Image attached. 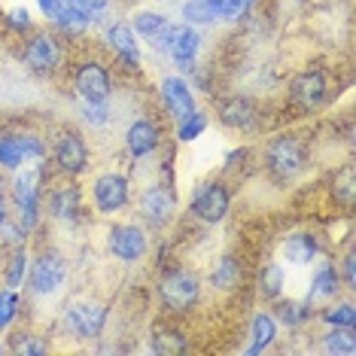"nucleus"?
<instances>
[{
    "instance_id": "a878e982",
    "label": "nucleus",
    "mask_w": 356,
    "mask_h": 356,
    "mask_svg": "<svg viewBox=\"0 0 356 356\" xmlns=\"http://www.w3.org/2000/svg\"><path fill=\"white\" fill-rule=\"evenodd\" d=\"M22 161H25V156H22L15 137H0V165L3 168H19Z\"/></svg>"
},
{
    "instance_id": "c9c22d12",
    "label": "nucleus",
    "mask_w": 356,
    "mask_h": 356,
    "mask_svg": "<svg viewBox=\"0 0 356 356\" xmlns=\"http://www.w3.org/2000/svg\"><path fill=\"white\" fill-rule=\"evenodd\" d=\"M305 317H307V307H305V305H286V307H283V320H286L289 326L302 323Z\"/></svg>"
},
{
    "instance_id": "473e14b6",
    "label": "nucleus",
    "mask_w": 356,
    "mask_h": 356,
    "mask_svg": "<svg viewBox=\"0 0 356 356\" xmlns=\"http://www.w3.org/2000/svg\"><path fill=\"white\" fill-rule=\"evenodd\" d=\"M15 143H19L25 159H43V143H40L37 137H15Z\"/></svg>"
},
{
    "instance_id": "4be33fe9",
    "label": "nucleus",
    "mask_w": 356,
    "mask_h": 356,
    "mask_svg": "<svg viewBox=\"0 0 356 356\" xmlns=\"http://www.w3.org/2000/svg\"><path fill=\"white\" fill-rule=\"evenodd\" d=\"M271 341H274V320L268 317V314H259V317L253 320V347H250V353L265 350Z\"/></svg>"
},
{
    "instance_id": "393cba45",
    "label": "nucleus",
    "mask_w": 356,
    "mask_h": 356,
    "mask_svg": "<svg viewBox=\"0 0 356 356\" xmlns=\"http://www.w3.org/2000/svg\"><path fill=\"white\" fill-rule=\"evenodd\" d=\"M183 15H186L189 22H201V25H204V22L220 19V15H216V10L207 3V0H189V3L183 6Z\"/></svg>"
},
{
    "instance_id": "7c9ffc66",
    "label": "nucleus",
    "mask_w": 356,
    "mask_h": 356,
    "mask_svg": "<svg viewBox=\"0 0 356 356\" xmlns=\"http://www.w3.org/2000/svg\"><path fill=\"white\" fill-rule=\"evenodd\" d=\"M326 350L329 353H347V356H350L356 350L353 335H329L326 338Z\"/></svg>"
},
{
    "instance_id": "f8f14e48",
    "label": "nucleus",
    "mask_w": 356,
    "mask_h": 356,
    "mask_svg": "<svg viewBox=\"0 0 356 356\" xmlns=\"http://www.w3.org/2000/svg\"><path fill=\"white\" fill-rule=\"evenodd\" d=\"M55 156H58V165L64 171H83L86 161H88V149L83 143V137L79 134H64L58 140V149H55Z\"/></svg>"
},
{
    "instance_id": "dca6fc26",
    "label": "nucleus",
    "mask_w": 356,
    "mask_h": 356,
    "mask_svg": "<svg viewBox=\"0 0 356 356\" xmlns=\"http://www.w3.org/2000/svg\"><path fill=\"white\" fill-rule=\"evenodd\" d=\"M323 92H326V83H323V76H320V74H302V76H298L296 83H293L296 101L307 104V107L320 104V101H323Z\"/></svg>"
},
{
    "instance_id": "9d476101",
    "label": "nucleus",
    "mask_w": 356,
    "mask_h": 356,
    "mask_svg": "<svg viewBox=\"0 0 356 356\" xmlns=\"http://www.w3.org/2000/svg\"><path fill=\"white\" fill-rule=\"evenodd\" d=\"M165 49L171 52V58L183 67H189L192 58L198 52V34L192 31L189 25H177V28H168L165 34Z\"/></svg>"
},
{
    "instance_id": "39448f33",
    "label": "nucleus",
    "mask_w": 356,
    "mask_h": 356,
    "mask_svg": "<svg viewBox=\"0 0 356 356\" xmlns=\"http://www.w3.org/2000/svg\"><path fill=\"white\" fill-rule=\"evenodd\" d=\"M195 213L201 216L204 222H220L229 210V192L222 189L220 183H210V186H201L195 192V201H192Z\"/></svg>"
},
{
    "instance_id": "37998d69",
    "label": "nucleus",
    "mask_w": 356,
    "mask_h": 356,
    "mask_svg": "<svg viewBox=\"0 0 356 356\" xmlns=\"http://www.w3.org/2000/svg\"><path fill=\"white\" fill-rule=\"evenodd\" d=\"M347 283H353V256H347Z\"/></svg>"
},
{
    "instance_id": "bb28decb",
    "label": "nucleus",
    "mask_w": 356,
    "mask_h": 356,
    "mask_svg": "<svg viewBox=\"0 0 356 356\" xmlns=\"http://www.w3.org/2000/svg\"><path fill=\"white\" fill-rule=\"evenodd\" d=\"M152 350L156 353H183L186 341H183V335H177V332H159Z\"/></svg>"
},
{
    "instance_id": "9b49d317",
    "label": "nucleus",
    "mask_w": 356,
    "mask_h": 356,
    "mask_svg": "<svg viewBox=\"0 0 356 356\" xmlns=\"http://www.w3.org/2000/svg\"><path fill=\"white\" fill-rule=\"evenodd\" d=\"M140 207H143V213H147V220L152 225H165L168 220H171V213H174V198L168 195L161 186H152V189L143 192Z\"/></svg>"
},
{
    "instance_id": "7ed1b4c3",
    "label": "nucleus",
    "mask_w": 356,
    "mask_h": 356,
    "mask_svg": "<svg viewBox=\"0 0 356 356\" xmlns=\"http://www.w3.org/2000/svg\"><path fill=\"white\" fill-rule=\"evenodd\" d=\"M161 298H165V305H171L174 311H186V307L198 298V280L183 271L168 274V277L161 280Z\"/></svg>"
},
{
    "instance_id": "5701e85b",
    "label": "nucleus",
    "mask_w": 356,
    "mask_h": 356,
    "mask_svg": "<svg viewBox=\"0 0 356 356\" xmlns=\"http://www.w3.org/2000/svg\"><path fill=\"white\" fill-rule=\"evenodd\" d=\"M238 280H241V268H238V262H234L232 256H225L220 265H216V271H213V283L220 289H232V286H238Z\"/></svg>"
},
{
    "instance_id": "f03ea898",
    "label": "nucleus",
    "mask_w": 356,
    "mask_h": 356,
    "mask_svg": "<svg viewBox=\"0 0 356 356\" xmlns=\"http://www.w3.org/2000/svg\"><path fill=\"white\" fill-rule=\"evenodd\" d=\"M64 274H67V265H64L61 256H55V253L40 256L34 262V271H31V289L37 296H49L61 286Z\"/></svg>"
},
{
    "instance_id": "79ce46f5",
    "label": "nucleus",
    "mask_w": 356,
    "mask_h": 356,
    "mask_svg": "<svg viewBox=\"0 0 356 356\" xmlns=\"http://www.w3.org/2000/svg\"><path fill=\"white\" fill-rule=\"evenodd\" d=\"M207 3L216 10V15H222V13H225V3H229V0H207Z\"/></svg>"
},
{
    "instance_id": "c03bdc74",
    "label": "nucleus",
    "mask_w": 356,
    "mask_h": 356,
    "mask_svg": "<svg viewBox=\"0 0 356 356\" xmlns=\"http://www.w3.org/2000/svg\"><path fill=\"white\" fill-rule=\"evenodd\" d=\"M3 222H6V210H3V204H0V229H3Z\"/></svg>"
},
{
    "instance_id": "2f4dec72",
    "label": "nucleus",
    "mask_w": 356,
    "mask_h": 356,
    "mask_svg": "<svg viewBox=\"0 0 356 356\" xmlns=\"http://www.w3.org/2000/svg\"><path fill=\"white\" fill-rule=\"evenodd\" d=\"M67 10H76V13H83V15H92V13H98L107 6V0H61Z\"/></svg>"
},
{
    "instance_id": "412c9836",
    "label": "nucleus",
    "mask_w": 356,
    "mask_h": 356,
    "mask_svg": "<svg viewBox=\"0 0 356 356\" xmlns=\"http://www.w3.org/2000/svg\"><path fill=\"white\" fill-rule=\"evenodd\" d=\"M134 31L140 37H149V40H156V43H159V40L165 37V31H168V22L161 19L159 13H140L134 19Z\"/></svg>"
},
{
    "instance_id": "1a4fd4ad",
    "label": "nucleus",
    "mask_w": 356,
    "mask_h": 356,
    "mask_svg": "<svg viewBox=\"0 0 356 356\" xmlns=\"http://www.w3.org/2000/svg\"><path fill=\"white\" fill-rule=\"evenodd\" d=\"M95 201H98V210H104V213L119 210L128 201V180L119 174H104L95 183Z\"/></svg>"
},
{
    "instance_id": "423d86ee",
    "label": "nucleus",
    "mask_w": 356,
    "mask_h": 356,
    "mask_svg": "<svg viewBox=\"0 0 356 356\" xmlns=\"http://www.w3.org/2000/svg\"><path fill=\"white\" fill-rule=\"evenodd\" d=\"M76 88L83 92V98L88 104H104V101H107V95H110L107 70H104L101 64H95V61L83 64V67H79V74H76Z\"/></svg>"
},
{
    "instance_id": "e433bc0d",
    "label": "nucleus",
    "mask_w": 356,
    "mask_h": 356,
    "mask_svg": "<svg viewBox=\"0 0 356 356\" xmlns=\"http://www.w3.org/2000/svg\"><path fill=\"white\" fill-rule=\"evenodd\" d=\"M83 113H86L88 122H95V125H101L104 119H107V110H104V104H88V101H86Z\"/></svg>"
},
{
    "instance_id": "ea45409f",
    "label": "nucleus",
    "mask_w": 356,
    "mask_h": 356,
    "mask_svg": "<svg viewBox=\"0 0 356 356\" xmlns=\"http://www.w3.org/2000/svg\"><path fill=\"white\" fill-rule=\"evenodd\" d=\"M15 350H19V353H43L46 347L40 341H22V344H15Z\"/></svg>"
},
{
    "instance_id": "6ab92c4d",
    "label": "nucleus",
    "mask_w": 356,
    "mask_h": 356,
    "mask_svg": "<svg viewBox=\"0 0 356 356\" xmlns=\"http://www.w3.org/2000/svg\"><path fill=\"white\" fill-rule=\"evenodd\" d=\"M107 40H110L113 49L125 55V61H128V64H137V43H134V31H131V28H128V25L110 28Z\"/></svg>"
},
{
    "instance_id": "cd10ccee",
    "label": "nucleus",
    "mask_w": 356,
    "mask_h": 356,
    "mask_svg": "<svg viewBox=\"0 0 356 356\" xmlns=\"http://www.w3.org/2000/svg\"><path fill=\"white\" fill-rule=\"evenodd\" d=\"M323 317H326V323H332V326H347V329L356 326V311H353V305L332 307V311H326Z\"/></svg>"
},
{
    "instance_id": "0eeeda50",
    "label": "nucleus",
    "mask_w": 356,
    "mask_h": 356,
    "mask_svg": "<svg viewBox=\"0 0 356 356\" xmlns=\"http://www.w3.org/2000/svg\"><path fill=\"white\" fill-rule=\"evenodd\" d=\"M110 250L122 259V262H134V259H140L147 253V238H143V232L134 229V225H116V229L110 232Z\"/></svg>"
},
{
    "instance_id": "aec40b11",
    "label": "nucleus",
    "mask_w": 356,
    "mask_h": 356,
    "mask_svg": "<svg viewBox=\"0 0 356 356\" xmlns=\"http://www.w3.org/2000/svg\"><path fill=\"white\" fill-rule=\"evenodd\" d=\"M76 207H79L76 186H61V189L52 195V213L58 216V220H70V216L76 213Z\"/></svg>"
},
{
    "instance_id": "a19ab883",
    "label": "nucleus",
    "mask_w": 356,
    "mask_h": 356,
    "mask_svg": "<svg viewBox=\"0 0 356 356\" xmlns=\"http://www.w3.org/2000/svg\"><path fill=\"white\" fill-rule=\"evenodd\" d=\"M10 19H13V25H15V28H28V25H31V19H28V13H25V10H13V13H10Z\"/></svg>"
},
{
    "instance_id": "a211bd4d",
    "label": "nucleus",
    "mask_w": 356,
    "mask_h": 356,
    "mask_svg": "<svg viewBox=\"0 0 356 356\" xmlns=\"http://www.w3.org/2000/svg\"><path fill=\"white\" fill-rule=\"evenodd\" d=\"M253 116H256V107L244 98H234L222 107V122L225 125H238V128H247L253 125Z\"/></svg>"
},
{
    "instance_id": "c756f323",
    "label": "nucleus",
    "mask_w": 356,
    "mask_h": 356,
    "mask_svg": "<svg viewBox=\"0 0 356 356\" xmlns=\"http://www.w3.org/2000/svg\"><path fill=\"white\" fill-rule=\"evenodd\" d=\"M204 116H198V113H192V116L183 119V128H180V140H195V137L204 131Z\"/></svg>"
},
{
    "instance_id": "c85d7f7f",
    "label": "nucleus",
    "mask_w": 356,
    "mask_h": 356,
    "mask_svg": "<svg viewBox=\"0 0 356 356\" xmlns=\"http://www.w3.org/2000/svg\"><path fill=\"white\" fill-rule=\"evenodd\" d=\"M280 286H283V271L277 265H271V268H265L262 274V293L268 298H277L280 296Z\"/></svg>"
},
{
    "instance_id": "b1692460",
    "label": "nucleus",
    "mask_w": 356,
    "mask_h": 356,
    "mask_svg": "<svg viewBox=\"0 0 356 356\" xmlns=\"http://www.w3.org/2000/svg\"><path fill=\"white\" fill-rule=\"evenodd\" d=\"M338 289V274L329 268V265H323L317 271V277H314V289H311V298H323V296H332Z\"/></svg>"
},
{
    "instance_id": "f257e3e1",
    "label": "nucleus",
    "mask_w": 356,
    "mask_h": 356,
    "mask_svg": "<svg viewBox=\"0 0 356 356\" xmlns=\"http://www.w3.org/2000/svg\"><path fill=\"white\" fill-rule=\"evenodd\" d=\"M268 165L280 177H296L305 165V147L296 137H277L268 147Z\"/></svg>"
},
{
    "instance_id": "4c0bfd02",
    "label": "nucleus",
    "mask_w": 356,
    "mask_h": 356,
    "mask_svg": "<svg viewBox=\"0 0 356 356\" xmlns=\"http://www.w3.org/2000/svg\"><path fill=\"white\" fill-rule=\"evenodd\" d=\"M40 3V10H43L46 15H49V19H58V13H61V0H37Z\"/></svg>"
},
{
    "instance_id": "20e7f679",
    "label": "nucleus",
    "mask_w": 356,
    "mask_h": 356,
    "mask_svg": "<svg viewBox=\"0 0 356 356\" xmlns=\"http://www.w3.org/2000/svg\"><path fill=\"white\" fill-rule=\"evenodd\" d=\"M37 198H40V168L19 171V180H15V204L22 210L25 225H34L37 220Z\"/></svg>"
},
{
    "instance_id": "f3484780",
    "label": "nucleus",
    "mask_w": 356,
    "mask_h": 356,
    "mask_svg": "<svg viewBox=\"0 0 356 356\" xmlns=\"http://www.w3.org/2000/svg\"><path fill=\"white\" fill-rule=\"evenodd\" d=\"M283 253H286V259L293 265H307L317 256V241H314L311 234H293V238L286 241V247H283Z\"/></svg>"
},
{
    "instance_id": "4468645a",
    "label": "nucleus",
    "mask_w": 356,
    "mask_h": 356,
    "mask_svg": "<svg viewBox=\"0 0 356 356\" xmlns=\"http://www.w3.org/2000/svg\"><path fill=\"white\" fill-rule=\"evenodd\" d=\"M25 61L31 64L34 70H52L58 64V46H55L52 37L40 34L28 43V52H25Z\"/></svg>"
},
{
    "instance_id": "58836bf2",
    "label": "nucleus",
    "mask_w": 356,
    "mask_h": 356,
    "mask_svg": "<svg viewBox=\"0 0 356 356\" xmlns=\"http://www.w3.org/2000/svg\"><path fill=\"white\" fill-rule=\"evenodd\" d=\"M250 6V0H229V3H225V13L222 15H229V19H234V15H241Z\"/></svg>"
},
{
    "instance_id": "6e6552de",
    "label": "nucleus",
    "mask_w": 356,
    "mask_h": 356,
    "mask_svg": "<svg viewBox=\"0 0 356 356\" xmlns=\"http://www.w3.org/2000/svg\"><path fill=\"white\" fill-rule=\"evenodd\" d=\"M64 323H67V329L74 332L76 338H95L104 326V307L98 305H74L67 311V317H64Z\"/></svg>"
},
{
    "instance_id": "ddd939ff",
    "label": "nucleus",
    "mask_w": 356,
    "mask_h": 356,
    "mask_svg": "<svg viewBox=\"0 0 356 356\" xmlns=\"http://www.w3.org/2000/svg\"><path fill=\"white\" fill-rule=\"evenodd\" d=\"M161 92H165V101H168V107H171V113L177 119H183L186 116H192L195 113V101H192V92H189V86L183 83V79H165V86H161Z\"/></svg>"
},
{
    "instance_id": "f704fd0d",
    "label": "nucleus",
    "mask_w": 356,
    "mask_h": 356,
    "mask_svg": "<svg viewBox=\"0 0 356 356\" xmlns=\"http://www.w3.org/2000/svg\"><path fill=\"white\" fill-rule=\"evenodd\" d=\"M22 277H25V253L19 250V256L13 259V268H10V274H6V283H10V286H19Z\"/></svg>"
},
{
    "instance_id": "2eb2a0df",
    "label": "nucleus",
    "mask_w": 356,
    "mask_h": 356,
    "mask_svg": "<svg viewBox=\"0 0 356 356\" xmlns=\"http://www.w3.org/2000/svg\"><path fill=\"white\" fill-rule=\"evenodd\" d=\"M125 140H128V149H131L134 156H149V152L156 149V143H159V134H156V128H152L147 119H140V122H134L131 128H128Z\"/></svg>"
},
{
    "instance_id": "72a5a7b5",
    "label": "nucleus",
    "mask_w": 356,
    "mask_h": 356,
    "mask_svg": "<svg viewBox=\"0 0 356 356\" xmlns=\"http://www.w3.org/2000/svg\"><path fill=\"white\" fill-rule=\"evenodd\" d=\"M15 307H19V298L13 293H0V326H6L15 317Z\"/></svg>"
}]
</instances>
